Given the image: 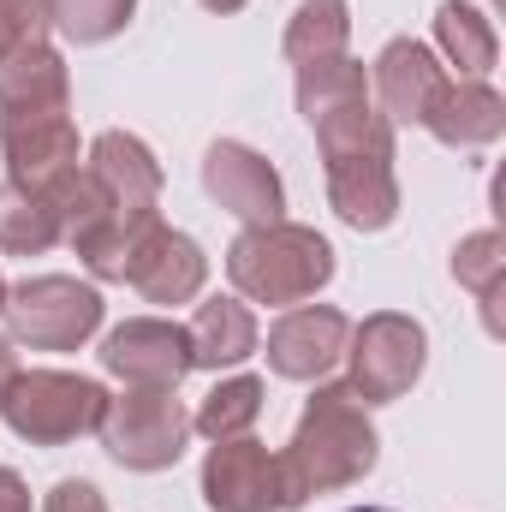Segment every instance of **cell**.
I'll return each mask as SVG.
<instances>
[{"label":"cell","instance_id":"cell-15","mask_svg":"<svg viewBox=\"0 0 506 512\" xmlns=\"http://www.w3.org/2000/svg\"><path fill=\"white\" fill-rule=\"evenodd\" d=\"M423 131L441 137L447 149H489L506 131V102L483 78H447L423 114Z\"/></svg>","mask_w":506,"mask_h":512},{"label":"cell","instance_id":"cell-25","mask_svg":"<svg viewBox=\"0 0 506 512\" xmlns=\"http://www.w3.org/2000/svg\"><path fill=\"white\" fill-rule=\"evenodd\" d=\"M453 280L465 286V292H477V304H483V322L501 334V280H506V239L489 227V233H471V239H459V251H453Z\"/></svg>","mask_w":506,"mask_h":512},{"label":"cell","instance_id":"cell-20","mask_svg":"<svg viewBox=\"0 0 506 512\" xmlns=\"http://www.w3.org/2000/svg\"><path fill=\"white\" fill-rule=\"evenodd\" d=\"M435 48L459 66V78H489L495 60H501L495 24H489L477 6H465V0H447V6L435 12Z\"/></svg>","mask_w":506,"mask_h":512},{"label":"cell","instance_id":"cell-6","mask_svg":"<svg viewBox=\"0 0 506 512\" xmlns=\"http://www.w3.org/2000/svg\"><path fill=\"white\" fill-rule=\"evenodd\" d=\"M6 328L30 352H78L102 328V292L72 274H36L6 292Z\"/></svg>","mask_w":506,"mask_h":512},{"label":"cell","instance_id":"cell-13","mask_svg":"<svg viewBox=\"0 0 506 512\" xmlns=\"http://www.w3.org/2000/svg\"><path fill=\"white\" fill-rule=\"evenodd\" d=\"M0 149H6V179L42 191L48 179L78 167V126L72 114H0Z\"/></svg>","mask_w":506,"mask_h":512},{"label":"cell","instance_id":"cell-5","mask_svg":"<svg viewBox=\"0 0 506 512\" xmlns=\"http://www.w3.org/2000/svg\"><path fill=\"white\" fill-rule=\"evenodd\" d=\"M173 393L179 387H126L120 399H108L96 435H102L114 465H126V471H167V465H179V453L191 441V411Z\"/></svg>","mask_w":506,"mask_h":512},{"label":"cell","instance_id":"cell-8","mask_svg":"<svg viewBox=\"0 0 506 512\" xmlns=\"http://www.w3.org/2000/svg\"><path fill=\"white\" fill-rule=\"evenodd\" d=\"M203 501L209 512H292L280 483V453H268L251 435L215 441L203 459Z\"/></svg>","mask_w":506,"mask_h":512},{"label":"cell","instance_id":"cell-31","mask_svg":"<svg viewBox=\"0 0 506 512\" xmlns=\"http://www.w3.org/2000/svg\"><path fill=\"white\" fill-rule=\"evenodd\" d=\"M12 376H18V358H12V340H0V393L12 387Z\"/></svg>","mask_w":506,"mask_h":512},{"label":"cell","instance_id":"cell-12","mask_svg":"<svg viewBox=\"0 0 506 512\" xmlns=\"http://www.w3.org/2000/svg\"><path fill=\"white\" fill-rule=\"evenodd\" d=\"M441 84H447V66L435 60L429 42H411V36L387 42L376 54V72H370V96H376L387 126H423Z\"/></svg>","mask_w":506,"mask_h":512},{"label":"cell","instance_id":"cell-27","mask_svg":"<svg viewBox=\"0 0 506 512\" xmlns=\"http://www.w3.org/2000/svg\"><path fill=\"white\" fill-rule=\"evenodd\" d=\"M131 12H137V0H48V24L78 48L120 36L131 24Z\"/></svg>","mask_w":506,"mask_h":512},{"label":"cell","instance_id":"cell-28","mask_svg":"<svg viewBox=\"0 0 506 512\" xmlns=\"http://www.w3.org/2000/svg\"><path fill=\"white\" fill-rule=\"evenodd\" d=\"M48 36V0H0V60Z\"/></svg>","mask_w":506,"mask_h":512},{"label":"cell","instance_id":"cell-9","mask_svg":"<svg viewBox=\"0 0 506 512\" xmlns=\"http://www.w3.org/2000/svg\"><path fill=\"white\" fill-rule=\"evenodd\" d=\"M96 358L126 387H179L191 376V334L161 316H131L102 340Z\"/></svg>","mask_w":506,"mask_h":512},{"label":"cell","instance_id":"cell-30","mask_svg":"<svg viewBox=\"0 0 506 512\" xmlns=\"http://www.w3.org/2000/svg\"><path fill=\"white\" fill-rule=\"evenodd\" d=\"M0 512H30V489H24V477L6 471V465H0Z\"/></svg>","mask_w":506,"mask_h":512},{"label":"cell","instance_id":"cell-14","mask_svg":"<svg viewBox=\"0 0 506 512\" xmlns=\"http://www.w3.org/2000/svg\"><path fill=\"white\" fill-rule=\"evenodd\" d=\"M328 203L340 209L346 227L381 233L399 215V179H393V155H346L328 161Z\"/></svg>","mask_w":506,"mask_h":512},{"label":"cell","instance_id":"cell-32","mask_svg":"<svg viewBox=\"0 0 506 512\" xmlns=\"http://www.w3.org/2000/svg\"><path fill=\"white\" fill-rule=\"evenodd\" d=\"M197 6H209V12H239L245 0H197Z\"/></svg>","mask_w":506,"mask_h":512},{"label":"cell","instance_id":"cell-23","mask_svg":"<svg viewBox=\"0 0 506 512\" xmlns=\"http://www.w3.org/2000/svg\"><path fill=\"white\" fill-rule=\"evenodd\" d=\"M42 197L54 203V215H60V239H66V245H84V239L120 209V203L108 197V185H102L90 167H66L60 179L42 185Z\"/></svg>","mask_w":506,"mask_h":512},{"label":"cell","instance_id":"cell-4","mask_svg":"<svg viewBox=\"0 0 506 512\" xmlns=\"http://www.w3.org/2000/svg\"><path fill=\"white\" fill-rule=\"evenodd\" d=\"M108 411V387L72 370H18L12 387L0 393V417L18 441L30 447H66L90 435Z\"/></svg>","mask_w":506,"mask_h":512},{"label":"cell","instance_id":"cell-10","mask_svg":"<svg viewBox=\"0 0 506 512\" xmlns=\"http://www.w3.org/2000/svg\"><path fill=\"white\" fill-rule=\"evenodd\" d=\"M352 322L334 304H292L268 328V370L286 382H328V370L346 358Z\"/></svg>","mask_w":506,"mask_h":512},{"label":"cell","instance_id":"cell-34","mask_svg":"<svg viewBox=\"0 0 506 512\" xmlns=\"http://www.w3.org/2000/svg\"><path fill=\"white\" fill-rule=\"evenodd\" d=\"M346 512H393V507H346Z\"/></svg>","mask_w":506,"mask_h":512},{"label":"cell","instance_id":"cell-33","mask_svg":"<svg viewBox=\"0 0 506 512\" xmlns=\"http://www.w3.org/2000/svg\"><path fill=\"white\" fill-rule=\"evenodd\" d=\"M6 292H12V286H6V274H0V310H6Z\"/></svg>","mask_w":506,"mask_h":512},{"label":"cell","instance_id":"cell-24","mask_svg":"<svg viewBox=\"0 0 506 512\" xmlns=\"http://www.w3.org/2000/svg\"><path fill=\"white\" fill-rule=\"evenodd\" d=\"M352 36L346 0H298L292 24H286V60L292 66H316V60H340Z\"/></svg>","mask_w":506,"mask_h":512},{"label":"cell","instance_id":"cell-26","mask_svg":"<svg viewBox=\"0 0 506 512\" xmlns=\"http://www.w3.org/2000/svg\"><path fill=\"white\" fill-rule=\"evenodd\" d=\"M256 417H262V382L256 376H227V382H215V393L197 405L191 429L209 435V441H233V435L251 429Z\"/></svg>","mask_w":506,"mask_h":512},{"label":"cell","instance_id":"cell-11","mask_svg":"<svg viewBox=\"0 0 506 512\" xmlns=\"http://www.w3.org/2000/svg\"><path fill=\"white\" fill-rule=\"evenodd\" d=\"M203 191H209L227 215H239L245 227L286 221V215H280V209H286V185H280V173L256 155L251 143H233V137L209 143V155H203Z\"/></svg>","mask_w":506,"mask_h":512},{"label":"cell","instance_id":"cell-7","mask_svg":"<svg viewBox=\"0 0 506 512\" xmlns=\"http://www.w3.org/2000/svg\"><path fill=\"white\" fill-rule=\"evenodd\" d=\"M346 364H352V393L364 405H387L417 387L423 364H429V334H423V322H411L399 310H376L370 322L352 328Z\"/></svg>","mask_w":506,"mask_h":512},{"label":"cell","instance_id":"cell-29","mask_svg":"<svg viewBox=\"0 0 506 512\" xmlns=\"http://www.w3.org/2000/svg\"><path fill=\"white\" fill-rule=\"evenodd\" d=\"M42 512H108V501H102V489H96V483L66 477V483H54V489H48Z\"/></svg>","mask_w":506,"mask_h":512},{"label":"cell","instance_id":"cell-16","mask_svg":"<svg viewBox=\"0 0 506 512\" xmlns=\"http://www.w3.org/2000/svg\"><path fill=\"white\" fill-rule=\"evenodd\" d=\"M203 274H209V256L197 239H185V233H173V227H155L149 239H143V251L131 262V280L149 304H191L197 292H203Z\"/></svg>","mask_w":506,"mask_h":512},{"label":"cell","instance_id":"cell-21","mask_svg":"<svg viewBox=\"0 0 506 512\" xmlns=\"http://www.w3.org/2000/svg\"><path fill=\"white\" fill-rule=\"evenodd\" d=\"M161 227V215L155 209H114L84 245H72V251L84 256V268L96 274V280H131V262L143 251V239Z\"/></svg>","mask_w":506,"mask_h":512},{"label":"cell","instance_id":"cell-3","mask_svg":"<svg viewBox=\"0 0 506 512\" xmlns=\"http://www.w3.org/2000/svg\"><path fill=\"white\" fill-rule=\"evenodd\" d=\"M298 108L316 131V143H322V161L393 155V126L381 120L376 96H370V72L346 54L298 66Z\"/></svg>","mask_w":506,"mask_h":512},{"label":"cell","instance_id":"cell-2","mask_svg":"<svg viewBox=\"0 0 506 512\" xmlns=\"http://www.w3.org/2000/svg\"><path fill=\"white\" fill-rule=\"evenodd\" d=\"M227 280L251 304H304L334 280V245L316 227L298 221H262L245 227L227 251Z\"/></svg>","mask_w":506,"mask_h":512},{"label":"cell","instance_id":"cell-19","mask_svg":"<svg viewBox=\"0 0 506 512\" xmlns=\"http://www.w3.org/2000/svg\"><path fill=\"white\" fill-rule=\"evenodd\" d=\"M191 370H233L256 352V316L245 298H209L191 316Z\"/></svg>","mask_w":506,"mask_h":512},{"label":"cell","instance_id":"cell-17","mask_svg":"<svg viewBox=\"0 0 506 512\" xmlns=\"http://www.w3.org/2000/svg\"><path fill=\"white\" fill-rule=\"evenodd\" d=\"M66 108H72V78L48 36L0 60V114H66Z\"/></svg>","mask_w":506,"mask_h":512},{"label":"cell","instance_id":"cell-22","mask_svg":"<svg viewBox=\"0 0 506 512\" xmlns=\"http://www.w3.org/2000/svg\"><path fill=\"white\" fill-rule=\"evenodd\" d=\"M48 245H60V215L36 185L6 179L0 185V251L6 256H42Z\"/></svg>","mask_w":506,"mask_h":512},{"label":"cell","instance_id":"cell-1","mask_svg":"<svg viewBox=\"0 0 506 512\" xmlns=\"http://www.w3.org/2000/svg\"><path fill=\"white\" fill-rule=\"evenodd\" d=\"M376 423L370 405L352 393V382H322L316 399L298 417V435L280 453V483H286V507H304L310 495L328 489H352L376 471Z\"/></svg>","mask_w":506,"mask_h":512},{"label":"cell","instance_id":"cell-18","mask_svg":"<svg viewBox=\"0 0 506 512\" xmlns=\"http://www.w3.org/2000/svg\"><path fill=\"white\" fill-rule=\"evenodd\" d=\"M90 173L108 185V197L120 209H155V197H161V161L131 131H102L90 143Z\"/></svg>","mask_w":506,"mask_h":512}]
</instances>
